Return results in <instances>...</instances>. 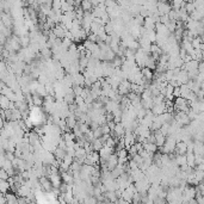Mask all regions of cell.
I'll return each instance as SVG.
<instances>
[{
  "mask_svg": "<svg viewBox=\"0 0 204 204\" xmlns=\"http://www.w3.org/2000/svg\"><path fill=\"white\" fill-rule=\"evenodd\" d=\"M170 20H171V18H170L168 15H163L161 18H160V23H163V24H165V25L168 24V22H170Z\"/></svg>",
  "mask_w": 204,
  "mask_h": 204,
  "instance_id": "22",
  "label": "cell"
},
{
  "mask_svg": "<svg viewBox=\"0 0 204 204\" xmlns=\"http://www.w3.org/2000/svg\"><path fill=\"white\" fill-rule=\"evenodd\" d=\"M188 153V143L184 141H179L177 142V146L174 149V154H186Z\"/></svg>",
  "mask_w": 204,
  "mask_h": 204,
  "instance_id": "4",
  "label": "cell"
},
{
  "mask_svg": "<svg viewBox=\"0 0 204 204\" xmlns=\"http://www.w3.org/2000/svg\"><path fill=\"white\" fill-rule=\"evenodd\" d=\"M166 110H167V106L165 104V102L161 103V104H154L153 107H152V112H153L155 116H159V115L166 112Z\"/></svg>",
  "mask_w": 204,
  "mask_h": 204,
  "instance_id": "5",
  "label": "cell"
},
{
  "mask_svg": "<svg viewBox=\"0 0 204 204\" xmlns=\"http://www.w3.org/2000/svg\"><path fill=\"white\" fill-rule=\"evenodd\" d=\"M115 1H117V2H118V1H119V0H115Z\"/></svg>",
  "mask_w": 204,
  "mask_h": 204,
  "instance_id": "25",
  "label": "cell"
},
{
  "mask_svg": "<svg viewBox=\"0 0 204 204\" xmlns=\"http://www.w3.org/2000/svg\"><path fill=\"white\" fill-rule=\"evenodd\" d=\"M129 92H131V81H129L128 79H125L124 81H122L118 86V93L121 96H127Z\"/></svg>",
  "mask_w": 204,
  "mask_h": 204,
  "instance_id": "1",
  "label": "cell"
},
{
  "mask_svg": "<svg viewBox=\"0 0 204 204\" xmlns=\"http://www.w3.org/2000/svg\"><path fill=\"white\" fill-rule=\"evenodd\" d=\"M100 130H102V132H103V135H104V134H110V132H111V128L109 127L107 123H105V124L100 125Z\"/></svg>",
  "mask_w": 204,
  "mask_h": 204,
  "instance_id": "20",
  "label": "cell"
},
{
  "mask_svg": "<svg viewBox=\"0 0 204 204\" xmlns=\"http://www.w3.org/2000/svg\"><path fill=\"white\" fill-rule=\"evenodd\" d=\"M54 155H55V158H56L59 161H62V160L65 159V156L67 155V150L57 147L56 149H55V152H54Z\"/></svg>",
  "mask_w": 204,
  "mask_h": 204,
  "instance_id": "8",
  "label": "cell"
},
{
  "mask_svg": "<svg viewBox=\"0 0 204 204\" xmlns=\"http://www.w3.org/2000/svg\"><path fill=\"white\" fill-rule=\"evenodd\" d=\"M106 165H107L109 171H112L114 168L117 167V165H118V154H117V152H115V153L110 155V158L106 161Z\"/></svg>",
  "mask_w": 204,
  "mask_h": 204,
  "instance_id": "2",
  "label": "cell"
},
{
  "mask_svg": "<svg viewBox=\"0 0 204 204\" xmlns=\"http://www.w3.org/2000/svg\"><path fill=\"white\" fill-rule=\"evenodd\" d=\"M2 23H4L5 26H7V28H10L12 25V20L10 18V15H2Z\"/></svg>",
  "mask_w": 204,
  "mask_h": 204,
  "instance_id": "18",
  "label": "cell"
},
{
  "mask_svg": "<svg viewBox=\"0 0 204 204\" xmlns=\"http://www.w3.org/2000/svg\"><path fill=\"white\" fill-rule=\"evenodd\" d=\"M167 28H168V30L171 31V33H174L176 31V29H177V20L176 19H171L170 22H168V24L166 25Z\"/></svg>",
  "mask_w": 204,
  "mask_h": 204,
  "instance_id": "15",
  "label": "cell"
},
{
  "mask_svg": "<svg viewBox=\"0 0 204 204\" xmlns=\"http://www.w3.org/2000/svg\"><path fill=\"white\" fill-rule=\"evenodd\" d=\"M6 195V198H7V204H18V196L15 195V192H11L8 191Z\"/></svg>",
  "mask_w": 204,
  "mask_h": 204,
  "instance_id": "10",
  "label": "cell"
},
{
  "mask_svg": "<svg viewBox=\"0 0 204 204\" xmlns=\"http://www.w3.org/2000/svg\"><path fill=\"white\" fill-rule=\"evenodd\" d=\"M155 134V137H156V145H158V147H163V145H165V141H166V135H163V132L160 130H156L154 131Z\"/></svg>",
  "mask_w": 204,
  "mask_h": 204,
  "instance_id": "6",
  "label": "cell"
},
{
  "mask_svg": "<svg viewBox=\"0 0 204 204\" xmlns=\"http://www.w3.org/2000/svg\"><path fill=\"white\" fill-rule=\"evenodd\" d=\"M10 190H11L10 181L5 179H0V192L1 193H7Z\"/></svg>",
  "mask_w": 204,
  "mask_h": 204,
  "instance_id": "7",
  "label": "cell"
},
{
  "mask_svg": "<svg viewBox=\"0 0 204 204\" xmlns=\"http://www.w3.org/2000/svg\"><path fill=\"white\" fill-rule=\"evenodd\" d=\"M33 105L35 106H41L43 104V99H42V96H40L38 93H35L33 96Z\"/></svg>",
  "mask_w": 204,
  "mask_h": 204,
  "instance_id": "14",
  "label": "cell"
},
{
  "mask_svg": "<svg viewBox=\"0 0 204 204\" xmlns=\"http://www.w3.org/2000/svg\"><path fill=\"white\" fill-rule=\"evenodd\" d=\"M173 96H174V98H177V97H180V96H181L180 86H177V87H174V90H173Z\"/></svg>",
  "mask_w": 204,
  "mask_h": 204,
  "instance_id": "23",
  "label": "cell"
},
{
  "mask_svg": "<svg viewBox=\"0 0 204 204\" xmlns=\"http://www.w3.org/2000/svg\"><path fill=\"white\" fill-rule=\"evenodd\" d=\"M141 72H142V75H143L147 80H153V79H154V73H153V71H152L150 68L143 67V68L141 69Z\"/></svg>",
  "mask_w": 204,
  "mask_h": 204,
  "instance_id": "9",
  "label": "cell"
},
{
  "mask_svg": "<svg viewBox=\"0 0 204 204\" xmlns=\"http://www.w3.org/2000/svg\"><path fill=\"white\" fill-rule=\"evenodd\" d=\"M184 6H185V1L184 0H172V8L173 10H180Z\"/></svg>",
  "mask_w": 204,
  "mask_h": 204,
  "instance_id": "12",
  "label": "cell"
},
{
  "mask_svg": "<svg viewBox=\"0 0 204 204\" xmlns=\"http://www.w3.org/2000/svg\"><path fill=\"white\" fill-rule=\"evenodd\" d=\"M82 7L84 11H91L92 7H94L93 5H92V2H91L90 0H82L81 1V5H80Z\"/></svg>",
  "mask_w": 204,
  "mask_h": 204,
  "instance_id": "13",
  "label": "cell"
},
{
  "mask_svg": "<svg viewBox=\"0 0 204 204\" xmlns=\"http://www.w3.org/2000/svg\"><path fill=\"white\" fill-rule=\"evenodd\" d=\"M185 8H186V11H188L189 13L191 15V13L196 10V6H195L193 1H189V2H185Z\"/></svg>",
  "mask_w": 204,
  "mask_h": 204,
  "instance_id": "16",
  "label": "cell"
},
{
  "mask_svg": "<svg viewBox=\"0 0 204 204\" xmlns=\"http://www.w3.org/2000/svg\"><path fill=\"white\" fill-rule=\"evenodd\" d=\"M30 37L29 36H26V35H24V36H22L20 37V44H22V47H28L29 46V43H30Z\"/></svg>",
  "mask_w": 204,
  "mask_h": 204,
  "instance_id": "17",
  "label": "cell"
},
{
  "mask_svg": "<svg viewBox=\"0 0 204 204\" xmlns=\"http://www.w3.org/2000/svg\"><path fill=\"white\" fill-rule=\"evenodd\" d=\"M11 176L7 173V171L6 170H4L2 167H1V171H0V179H5V180H8V178H10Z\"/></svg>",
  "mask_w": 204,
  "mask_h": 204,
  "instance_id": "21",
  "label": "cell"
},
{
  "mask_svg": "<svg viewBox=\"0 0 204 204\" xmlns=\"http://www.w3.org/2000/svg\"><path fill=\"white\" fill-rule=\"evenodd\" d=\"M93 134H94V137H96V139L102 137V136H103V132H102V130H100V127H99L98 129H96V130L93 131Z\"/></svg>",
  "mask_w": 204,
  "mask_h": 204,
  "instance_id": "24",
  "label": "cell"
},
{
  "mask_svg": "<svg viewBox=\"0 0 204 204\" xmlns=\"http://www.w3.org/2000/svg\"><path fill=\"white\" fill-rule=\"evenodd\" d=\"M171 10H172V5H170L167 1H166V2H163V1H159V2H158V11H159V13H160V16H163V15H168Z\"/></svg>",
  "mask_w": 204,
  "mask_h": 204,
  "instance_id": "3",
  "label": "cell"
},
{
  "mask_svg": "<svg viewBox=\"0 0 204 204\" xmlns=\"http://www.w3.org/2000/svg\"><path fill=\"white\" fill-rule=\"evenodd\" d=\"M73 91H74V93H75V96H81L82 91H84V86L73 85Z\"/></svg>",
  "mask_w": 204,
  "mask_h": 204,
  "instance_id": "19",
  "label": "cell"
},
{
  "mask_svg": "<svg viewBox=\"0 0 204 204\" xmlns=\"http://www.w3.org/2000/svg\"><path fill=\"white\" fill-rule=\"evenodd\" d=\"M92 147H93V150L99 152L102 148L104 147V143L102 142V140L100 139H94V141L92 142Z\"/></svg>",
  "mask_w": 204,
  "mask_h": 204,
  "instance_id": "11",
  "label": "cell"
}]
</instances>
